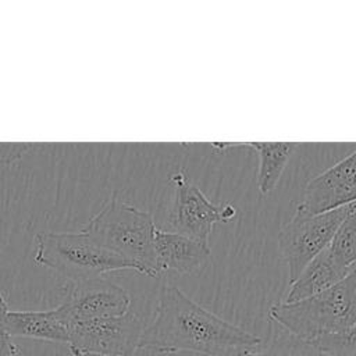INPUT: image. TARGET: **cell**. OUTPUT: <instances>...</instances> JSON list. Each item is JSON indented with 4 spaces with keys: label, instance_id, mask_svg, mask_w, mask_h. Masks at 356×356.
Segmentation results:
<instances>
[{
    "label": "cell",
    "instance_id": "277c9868",
    "mask_svg": "<svg viewBox=\"0 0 356 356\" xmlns=\"http://www.w3.org/2000/svg\"><path fill=\"white\" fill-rule=\"evenodd\" d=\"M33 259L71 284L93 280L103 274L135 270L118 254L97 245L83 232H38L33 238Z\"/></svg>",
    "mask_w": 356,
    "mask_h": 356
},
{
    "label": "cell",
    "instance_id": "8992f818",
    "mask_svg": "<svg viewBox=\"0 0 356 356\" xmlns=\"http://www.w3.org/2000/svg\"><path fill=\"white\" fill-rule=\"evenodd\" d=\"M71 355L99 353L104 356H134L143 332L140 318L128 312L117 317L67 323Z\"/></svg>",
    "mask_w": 356,
    "mask_h": 356
},
{
    "label": "cell",
    "instance_id": "7a4b0ae2",
    "mask_svg": "<svg viewBox=\"0 0 356 356\" xmlns=\"http://www.w3.org/2000/svg\"><path fill=\"white\" fill-rule=\"evenodd\" d=\"M156 229L152 213L111 196L102 210L83 224L81 232L131 263L135 271L159 277L154 252Z\"/></svg>",
    "mask_w": 356,
    "mask_h": 356
},
{
    "label": "cell",
    "instance_id": "ac0fdd59",
    "mask_svg": "<svg viewBox=\"0 0 356 356\" xmlns=\"http://www.w3.org/2000/svg\"><path fill=\"white\" fill-rule=\"evenodd\" d=\"M19 355V348L13 342L8 332L3 328L0 320V356H17Z\"/></svg>",
    "mask_w": 356,
    "mask_h": 356
},
{
    "label": "cell",
    "instance_id": "7c38bea8",
    "mask_svg": "<svg viewBox=\"0 0 356 356\" xmlns=\"http://www.w3.org/2000/svg\"><path fill=\"white\" fill-rule=\"evenodd\" d=\"M353 270L339 267L335 261H332L327 253V249H324L302 270L298 278L289 284L284 303L299 302L323 292L342 281Z\"/></svg>",
    "mask_w": 356,
    "mask_h": 356
},
{
    "label": "cell",
    "instance_id": "d6986e66",
    "mask_svg": "<svg viewBox=\"0 0 356 356\" xmlns=\"http://www.w3.org/2000/svg\"><path fill=\"white\" fill-rule=\"evenodd\" d=\"M8 312V305H7V300L6 298L3 296L1 291H0V320L4 317V314Z\"/></svg>",
    "mask_w": 356,
    "mask_h": 356
},
{
    "label": "cell",
    "instance_id": "9c48e42d",
    "mask_svg": "<svg viewBox=\"0 0 356 356\" xmlns=\"http://www.w3.org/2000/svg\"><path fill=\"white\" fill-rule=\"evenodd\" d=\"M356 203V149L313 177L305 186L296 206L305 213L317 214Z\"/></svg>",
    "mask_w": 356,
    "mask_h": 356
},
{
    "label": "cell",
    "instance_id": "6da1fadb",
    "mask_svg": "<svg viewBox=\"0 0 356 356\" xmlns=\"http://www.w3.org/2000/svg\"><path fill=\"white\" fill-rule=\"evenodd\" d=\"M260 345V337L203 309L175 285L161 288L154 320L139 341V349L156 353L193 352L206 356L253 350Z\"/></svg>",
    "mask_w": 356,
    "mask_h": 356
},
{
    "label": "cell",
    "instance_id": "4fadbf2b",
    "mask_svg": "<svg viewBox=\"0 0 356 356\" xmlns=\"http://www.w3.org/2000/svg\"><path fill=\"white\" fill-rule=\"evenodd\" d=\"M229 149L248 147L256 152L259 159L257 168V189L261 195L270 193L278 184L286 163L296 147L291 142H246V143H228Z\"/></svg>",
    "mask_w": 356,
    "mask_h": 356
},
{
    "label": "cell",
    "instance_id": "9a60e30c",
    "mask_svg": "<svg viewBox=\"0 0 356 356\" xmlns=\"http://www.w3.org/2000/svg\"><path fill=\"white\" fill-rule=\"evenodd\" d=\"M235 356H327L312 342L300 339L289 332L281 334L274 338L268 346L259 352L245 350L238 352Z\"/></svg>",
    "mask_w": 356,
    "mask_h": 356
},
{
    "label": "cell",
    "instance_id": "30bf717a",
    "mask_svg": "<svg viewBox=\"0 0 356 356\" xmlns=\"http://www.w3.org/2000/svg\"><path fill=\"white\" fill-rule=\"evenodd\" d=\"M154 252L160 274L165 271L189 274L202 267L210 256L209 243L159 228L154 232Z\"/></svg>",
    "mask_w": 356,
    "mask_h": 356
},
{
    "label": "cell",
    "instance_id": "52a82bcc",
    "mask_svg": "<svg viewBox=\"0 0 356 356\" xmlns=\"http://www.w3.org/2000/svg\"><path fill=\"white\" fill-rule=\"evenodd\" d=\"M170 182L174 185V199L168 216L172 232L209 243L213 225L217 221L229 222L236 216L234 206L211 203L184 171L170 175Z\"/></svg>",
    "mask_w": 356,
    "mask_h": 356
},
{
    "label": "cell",
    "instance_id": "3957f363",
    "mask_svg": "<svg viewBox=\"0 0 356 356\" xmlns=\"http://www.w3.org/2000/svg\"><path fill=\"white\" fill-rule=\"evenodd\" d=\"M270 317L286 332L313 342L356 325V268L338 284L293 303H275Z\"/></svg>",
    "mask_w": 356,
    "mask_h": 356
},
{
    "label": "cell",
    "instance_id": "8fae6325",
    "mask_svg": "<svg viewBox=\"0 0 356 356\" xmlns=\"http://www.w3.org/2000/svg\"><path fill=\"white\" fill-rule=\"evenodd\" d=\"M3 328L13 337L68 343V330L57 307L46 312H13L1 318Z\"/></svg>",
    "mask_w": 356,
    "mask_h": 356
},
{
    "label": "cell",
    "instance_id": "ba28073f",
    "mask_svg": "<svg viewBox=\"0 0 356 356\" xmlns=\"http://www.w3.org/2000/svg\"><path fill=\"white\" fill-rule=\"evenodd\" d=\"M129 306L131 298L124 288L97 277L72 284L57 310L67 325L71 321L122 316Z\"/></svg>",
    "mask_w": 356,
    "mask_h": 356
},
{
    "label": "cell",
    "instance_id": "ffe728a7",
    "mask_svg": "<svg viewBox=\"0 0 356 356\" xmlns=\"http://www.w3.org/2000/svg\"><path fill=\"white\" fill-rule=\"evenodd\" d=\"M72 356H104V355H99V353H76Z\"/></svg>",
    "mask_w": 356,
    "mask_h": 356
},
{
    "label": "cell",
    "instance_id": "5bb4252c",
    "mask_svg": "<svg viewBox=\"0 0 356 356\" xmlns=\"http://www.w3.org/2000/svg\"><path fill=\"white\" fill-rule=\"evenodd\" d=\"M325 249L339 267L346 270L356 268V203L352 204Z\"/></svg>",
    "mask_w": 356,
    "mask_h": 356
},
{
    "label": "cell",
    "instance_id": "e0dca14e",
    "mask_svg": "<svg viewBox=\"0 0 356 356\" xmlns=\"http://www.w3.org/2000/svg\"><path fill=\"white\" fill-rule=\"evenodd\" d=\"M31 149L32 143H0V165L18 161Z\"/></svg>",
    "mask_w": 356,
    "mask_h": 356
},
{
    "label": "cell",
    "instance_id": "5b68a950",
    "mask_svg": "<svg viewBox=\"0 0 356 356\" xmlns=\"http://www.w3.org/2000/svg\"><path fill=\"white\" fill-rule=\"evenodd\" d=\"M350 207L352 204L317 214H309L296 207L292 218L278 232V246L288 266L289 284L328 246Z\"/></svg>",
    "mask_w": 356,
    "mask_h": 356
},
{
    "label": "cell",
    "instance_id": "2e32d148",
    "mask_svg": "<svg viewBox=\"0 0 356 356\" xmlns=\"http://www.w3.org/2000/svg\"><path fill=\"white\" fill-rule=\"evenodd\" d=\"M312 343L327 356H356V325L341 334L320 337Z\"/></svg>",
    "mask_w": 356,
    "mask_h": 356
}]
</instances>
